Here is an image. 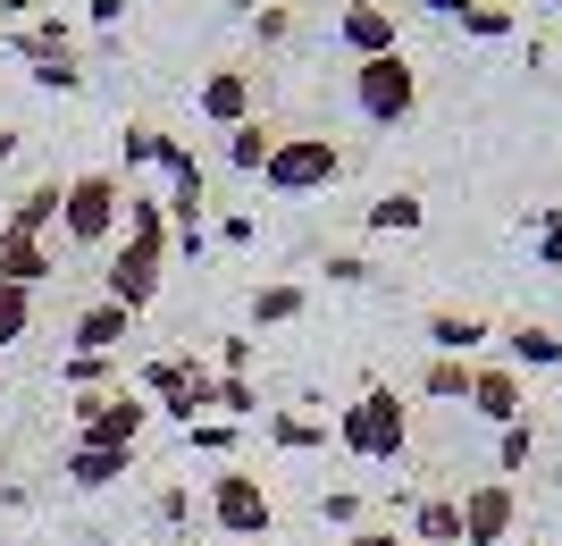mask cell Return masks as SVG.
Wrapping results in <instances>:
<instances>
[{
    "label": "cell",
    "mask_w": 562,
    "mask_h": 546,
    "mask_svg": "<svg viewBox=\"0 0 562 546\" xmlns=\"http://www.w3.org/2000/svg\"><path fill=\"white\" fill-rule=\"evenodd\" d=\"M160 269H168V202L126 186V227H117V253L101 269V294L143 320V311L160 303Z\"/></svg>",
    "instance_id": "6da1fadb"
},
{
    "label": "cell",
    "mask_w": 562,
    "mask_h": 546,
    "mask_svg": "<svg viewBox=\"0 0 562 546\" xmlns=\"http://www.w3.org/2000/svg\"><path fill=\"white\" fill-rule=\"evenodd\" d=\"M336 446L361 454V463H403L412 446V412H403L395 387H361L345 412H336Z\"/></svg>",
    "instance_id": "7a4b0ae2"
},
{
    "label": "cell",
    "mask_w": 562,
    "mask_h": 546,
    "mask_svg": "<svg viewBox=\"0 0 562 546\" xmlns=\"http://www.w3.org/2000/svg\"><path fill=\"white\" fill-rule=\"evenodd\" d=\"M117 227H126V177L117 168H76L68 177V211H59V236L68 244H117Z\"/></svg>",
    "instance_id": "3957f363"
},
{
    "label": "cell",
    "mask_w": 562,
    "mask_h": 546,
    "mask_svg": "<svg viewBox=\"0 0 562 546\" xmlns=\"http://www.w3.org/2000/svg\"><path fill=\"white\" fill-rule=\"evenodd\" d=\"M211 530H218V538H235V546H260L269 530H278V504H269L260 471L218 463V479H211Z\"/></svg>",
    "instance_id": "277c9868"
},
{
    "label": "cell",
    "mask_w": 562,
    "mask_h": 546,
    "mask_svg": "<svg viewBox=\"0 0 562 546\" xmlns=\"http://www.w3.org/2000/svg\"><path fill=\"white\" fill-rule=\"evenodd\" d=\"M76 446H117V454H135L143 446V428L160 421L151 412V395H135V387H101V395H76Z\"/></svg>",
    "instance_id": "5b68a950"
},
{
    "label": "cell",
    "mask_w": 562,
    "mask_h": 546,
    "mask_svg": "<svg viewBox=\"0 0 562 546\" xmlns=\"http://www.w3.org/2000/svg\"><path fill=\"white\" fill-rule=\"evenodd\" d=\"M352 110L370 126H403L412 110H420V68L403 59V51H386V59H352Z\"/></svg>",
    "instance_id": "8992f818"
},
{
    "label": "cell",
    "mask_w": 562,
    "mask_h": 546,
    "mask_svg": "<svg viewBox=\"0 0 562 546\" xmlns=\"http://www.w3.org/2000/svg\"><path fill=\"white\" fill-rule=\"evenodd\" d=\"M336 177H345V152H336L328 135H278V152L260 168L269 193H328Z\"/></svg>",
    "instance_id": "52a82bcc"
},
{
    "label": "cell",
    "mask_w": 562,
    "mask_h": 546,
    "mask_svg": "<svg viewBox=\"0 0 562 546\" xmlns=\"http://www.w3.org/2000/svg\"><path fill=\"white\" fill-rule=\"evenodd\" d=\"M193 110L227 135V126H244V119H260V76H252V59H218L202 85H193Z\"/></svg>",
    "instance_id": "ba28073f"
},
{
    "label": "cell",
    "mask_w": 562,
    "mask_h": 546,
    "mask_svg": "<svg viewBox=\"0 0 562 546\" xmlns=\"http://www.w3.org/2000/svg\"><path fill=\"white\" fill-rule=\"evenodd\" d=\"M520 530V488L513 479H470L462 488V546H513Z\"/></svg>",
    "instance_id": "9c48e42d"
},
{
    "label": "cell",
    "mask_w": 562,
    "mask_h": 546,
    "mask_svg": "<svg viewBox=\"0 0 562 546\" xmlns=\"http://www.w3.org/2000/svg\"><path fill=\"white\" fill-rule=\"evenodd\" d=\"M470 412H479L487 428L529 421V379H520L513 361H470Z\"/></svg>",
    "instance_id": "30bf717a"
},
{
    "label": "cell",
    "mask_w": 562,
    "mask_h": 546,
    "mask_svg": "<svg viewBox=\"0 0 562 546\" xmlns=\"http://www.w3.org/2000/svg\"><path fill=\"white\" fill-rule=\"evenodd\" d=\"M336 34H345L352 59H386V51H403V9H386V0H345Z\"/></svg>",
    "instance_id": "8fae6325"
},
{
    "label": "cell",
    "mask_w": 562,
    "mask_h": 546,
    "mask_svg": "<svg viewBox=\"0 0 562 546\" xmlns=\"http://www.w3.org/2000/svg\"><path fill=\"white\" fill-rule=\"evenodd\" d=\"M126 345H135V311H117L110 294H93L68 320V354H126Z\"/></svg>",
    "instance_id": "7c38bea8"
},
{
    "label": "cell",
    "mask_w": 562,
    "mask_h": 546,
    "mask_svg": "<svg viewBox=\"0 0 562 546\" xmlns=\"http://www.w3.org/2000/svg\"><path fill=\"white\" fill-rule=\"evenodd\" d=\"M59 211H68V186H59V177H34V186L9 202L0 236H50V227H59Z\"/></svg>",
    "instance_id": "4fadbf2b"
},
{
    "label": "cell",
    "mask_w": 562,
    "mask_h": 546,
    "mask_svg": "<svg viewBox=\"0 0 562 546\" xmlns=\"http://www.w3.org/2000/svg\"><path fill=\"white\" fill-rule=\"evenodd\" d=\"M43 278H59V244L50 236H0V286H25V294H34Z\"/></svg>",
    "instance_id": "5bb4252c"
},
{
    "label": "cell",
    "mask_w": 562,
    "mask_h": 546,
    "mask_svg": "<svg viewBox=\"0 0 562 546\" xmlns=\"http://www.w3.org/2000/svg\"><path fill=\"white\" fill-rule=\"evenodd\" d=\"M126 471H135V454H117V446H68V454H59V479H68V488H85V497L117 488Z\"/></svg>",
    "instance_id": "9a60e30c"
},
{
    "label": "cell",
    "mask_w": 562,
    "mask_h": 546,
    "mask_svg": "<svg viewBox=\"0 0 562 546\" xmlns=\"http://www.w3.org/2000/svg\"><path fill=\"white\" fill-rule=\"evenodd\" d=\"M0 51H9V59H25V68L68 59V51H76V18H34V25H18V34H0Z\"/></svg>",
    "instance_id": "2e32d148"
},
{
    "label": "cell",
    "mask_w": 562,
    "mask_h": 546,
    "mask_svg": "<svg viewBox=\"0 0 562 546\" xmlns=\"http://www.w3.org/2000/svg\"><path fill=\"white\" fill-rule=\"evenodd\" d=\"M504 361H513L520 379H529V370H562V328H546V320H513V328H504Z\"/></svg>",
    "instance_id": "e0dca14e"
},
{
    "label": "cell",
    "mask_w": 562,
    "mask_h": 546,
    "mask_svg": "<svg viewBox=\"0 0 562 546\" xmlns=\"http://www.w3.org/2000/svg\"><path fill=\"white\" fill-rule=\"evenodd\" d=\"M428 328V354H462V361H479V345H487V320H479V311H428L420 320Z\"/></svg>",
    "instance_id": "ac0fdd59"
},
{
    "label": "cell",
    "mask_w": 562,
    "mask_h": 546,
    "mask_svg": "<svg viewBox=\"0 0 562 546\" xmlns=\"http://www.w3.org/2000/svg\"><path fill=\"white\" fill-rule=\"evenodd\" d=\"M269 152H278V126H269V119H244V126H227V135H218V160H227L235 177H260V168H269Z\"/></svg>",
    "instance_id": "d6986e66"
},
{
    "label": "cell",
    "mask_w": 562,
    "mask_h": 546,
    "mask_svg": "<svg viewBox=\"0 0 562 546\" xmlns=\"http://www.w3.org/2000/svg\"><path fill=\"white\" fill-rule=\"evenodd\" d=\"M412 546H462V497H412Z\"/></svg>",
    "instance_id": "ffe728a7"
},
{
    "label": "cell",
    "mask_w": 562,
    "mask_h": 546,
    "mask_svg": "<svg viewBox=\"0 0 562 546\" xmlns=\"http://www.w3.org/2000/svg\"><path fill=\"white\" fill-rule=\"evenodd\" d=\"M361 219H370V236H420L428 202H420V193H412V186H395V193H378V202H370V211H361Z\"/></svg>",
    "instance_id": "44dd1931"
},
{
    "label": "cell",
    "mask_w": 562,
    "mask_h": 546,
    "mask_svg": "<svg viewBox=\"0 0 562 546\" xmlns=\"http://www.w3.org/2000/svg\"><path fill=\"white\" fill-rule=\"evenodd\" d=\"M303 311H311L303 278H269V286H252V328H285V320H303Z\"/></svg>",
    "instance_id": "7402d4cb"
},
{
    "label": "cell",
    "mask_w": 562,
    "mask_h": 546,
    "mask_svg": "<svg viewBox=\"0 0 562 546\" xmlns=\"http://www.w3.org/2000/svg\"><path fill=\"white\" fill-rule=\"evenodd\" d=\"M59 387H68V395H101V387H126V361H117V354H68V361H59Z\"/></svg>",
    "instance_id": "603a6c76"
},
{
    "label": "cell",
    "mask_w": 562,
    "mask_h": 546,
    "mask_svg": "<svg viewBox=\"0 0 562 546\" xmlns=\"http://www.w3.org/2000/svg\"><path fill=\"white\" fill-rule=\"evenodd\" d=\"M260 437L278 454H311V446H328V421H311V412H260Z\"/></svg>",
    "instance_id": "cb8c5ba5"
},
{
    "label": "cell",
    "mask_w": 562,
    "mask_h": 546,
    "mask_svg": "<svg viewBox=\"0 0 562 546\" xmlns=\"http://www.w3.org/2000/svg\"><path fill=\"white\" fill-rule=\"evenodd\" d=\"M420 395L428 404H470V361L462 354H428L420 361Z\"/></svg>",
    "instance_id": "d4e9b609"
},
{
    "label": "cell",
    "mask_w": 562,
    "mask_h": 546,
    "mask_svg": "<svg viewBox=\"0 0 562 546\" xmlns=\"http://www.w3.org/2000/svg\"><path fill=\"white\" fill-rule=\"evenodd\" d=\"M453 25H462L470 43H513V34H520V9H513V0H470Z\"/></svg>",
    "instance_id": "484cf974"
},
{
    "label": "cell",
    "mask_w": 562,
    "mask_h": 546,
    "mask_svg": "<svg viewBox=\"0 0 562 546\" xmlns=\"http://www.w3.org/2000/svg\"><path fill=\"white\" fill-rule=\"evenodd\" d=\"M193 361H202V354H186V345H177V354H151V361H135V379H126V387L160 404L168 387H186V370H193Z\"/></svg>",
    "instance_id": "4316f807"
},
{
    "label": "cell",
    "mask_w": 562,
    "mask_h": 546,
    "mask_svg": "<svg viewBox=\"0 0 562 546\" xmlns=\"http://www.w3.org/2000/svg\"><path fill=\"white\" fill-rule=\"evenodd\" d=\"M126 168H168V152H177V135L168 126H151V119H126Z\"/></svg>",
    "instance_id": "83f0119b"
},
{
    "label": "cell",
    "mask_w": 562,
    "mask_h": 546,
    "mask_svg": "<svg viewBox=\"0 0 562 546\" xmlns=\"http://www.w3.org/2000/svg\"><path fill=\"white\" fill-rule=\"evenodd\" d=\"M538 463V421H513V428H495V471L504 479H520Z\"/></svg>",
    "instance_id": "f1b7e54d"
},
{
    "label": "cell",
    "mask_w": 562,
    "mask_h": 546,
    "mask_svg": "<svg viewBox=\"0 0 562 546\" xmlns=\"http://www.w3.org/2000/svg\"><path fill=\"white\" fill-rule=\"evenodd\" d=\"M25 328H34V294H25V286H0V354L25 345Z\"/></svg>",
    "instance_id": "f546056e"
},
{
    "label": "cell",
    "mask_w": 562,
    "mask_h": 546,
    "mask_svg": "<svg viewBox=\"0 0 562 546\" xmlns=\"http://www.w3.org/2000/svg\"><path fill=\"white\" fill-rule=\"evenodd\" d=\"M294 34H303V18H294L285 0H269V9H260V18H252V43H260V51H285V43H294Z\"/></svg>",
    "instance_id": "4dcf8cb0"
},
{
    "label": "cell",
    "mask_w": 562,
    "mask_h": 546,
    "mask_svg": "<svg viewBox=\"0 0 562 546\" xmlns=\"http://www.w3.org/2000/svg\"><path fill=\"white\" fill-rule=\"evenodd\" d=\"M235 437H244L235 421H193V428H186V446L211 454V463H235Z\"/></svg>",
    "instance_id": "1f68e13d"
},
{
    "label": "cell",
    "mask_w": 562,
    "mask_h": 546,
    "mask_svg": "<svg viewBox=\"0 0 562 546\" xmlns=\"http://www.w3.org/2000/svg\"><path fill=\"white\" fill-rule=\"evenodd\" d=\"M25 85H43V93H85V59H43V68H25Z\"/></svg>",
    "instance_id": "d6a6232c"
},
{
    "label": "cell",
    "mask_w": 562,
    "mask_h": 546,
    "mask_svg": "<svg viewBox=\"0 0 562 546\" xmlns=\"http://www.w3.org/2000/svg\"><path fill=\"white\" fill-rule=\"evenodd\" d=\"M218 421H235V428L260 421V387L252 379H218Z\"/></svg>",
    "instance_id": "836d02e7"
},
{
    "label": "cell",
    "mask_w": 562,
    "mask_h": 546,
    "mask_svg": "<svg viewBox=\"0 0 562 546\" xmlns=\"http://www.w3.org/2000/svg\"><path fill=\"white\" fill-rule=\"evenodd\" d=\"M211 345H218V361H211L218 379H252V354H260L252 336H211Z\"/></svg>",
    "instance_id": "e575fe53"
},
{
    "label": "cell",
    "mask_w": 562,
    "mask_h": 546,
    "mask_svg": "<svg viewBox=\"0 0 562 546\" xmlns=\"http://www.w3.org/2000/svg\"><path fill=\"white\" fill-rule=\"evenodd\" d=\"M538 269H562V211H538V236H529Z\"/></svg>",
    "instance_id": "d590c367"
},
{
    "label": "cell",
    "mask_w": 562,
    "mask_h": 546,
    "mask_svg": "<svg viewBox=\"0 0 562 546\" xmlns=\"http://www.w3.org/2000/svg\"><path fill=\"white\" fill-rule=\"evenodd\" d=\"M319 513H328L336 530H361V497H352V488H328V497H319Z\"/></svg>",
    "instance_id": "8d00e7d4"
},
{
    "label": "cell",
    "mask_w": 562,
    "mask_h": 546,
    "mask_svg": "<svg viewBox=\"0 0 562 546\" xmlns=\"http://www.w3.org/2000/svg\"><path fill=\"white\" fill-rule=\"evenodd\" d=\"M328 286H370V261L361 253H328Z\"/></svg>",
    "instance_id": "74e56055"
},
{
    "label": "cell",
    "mask_w": 562,
    "mask_h": 546,
    "mask_svg": "<svg viewBox=\"0 0 562 546\" xmlns=\"http://www.w3.org/2000/svg\"><path fill=\"white\" fill-rule=\"evenodd\" d=\"M151 513H160L168 530H186V522H193V497H186V488H160V504H151Z\"/></svg>",
    "instance_id": "f35d334b"
},
{
    "label": "cell",
    "mask_w": 562,
    "mask_h": 546,
    "mask_svg": "<svg viewBox=\"0 0 562 546\" xmlns=\"http://www.w3.org/2000/svg\"><path fill=\"white\" fill-rule=\"evenodd\" d=\"M126 9H135V0H85V25L110 34V25H126Z\"/></svg>",
    "instance_id": "ab89813d"
},
{
    "label": "cell",
    "mask_w": 562,
    "mask_h": 546,
    "mask_svg": "<svg viewBox=\"0 0 562 546\" xmlns=\"http://www.w3.org/2000/svg\"><path fill=\"white\" fill-rule=\"evenodd\" d=\"M252 236H260L252 211H227V219H218V244H252Z\"/></svg>",
    "instance_id": "60d3db41"
},
{
    "label": "cell",
    "mask_w": 562,
    "mask_h": 546,
    "mask_svg": "<svg viewBox=\"0 0 562 546\" xmlns=\"http://www.w3.org/2000/svg\"><path fill=\"white\" fill-rule=\"evenodd\" d=\"M345 546H412V538H403V530H352Z\"/></svg>",
    "instance_id": "b9f144b4"
},
{
    "label": "cell",
    "mask_w": 562,
    "mask_h": 546,
    "mask_svg": "<svg viewBox=\"0 0 562 546\" xmlns=\"http://www.w3.org/2000/svg\"><path fill=\"white\" fill-rule=\"evenodd\" d=\"M34 9H43V0H0V18H9V34H18V25H34Z\"/></svg>",
    "instance_id": "7bdbcfd3"
},
{
    "label": "cell",
    "mask_w": 562,
    "mask_h": 546,
    "mask_svg": "<svg viewBox=\"0 0 562 546\" xmlns=\"http://www.w3.org/2000/svg\"><path fill=\"white\" fill-rule=\"evenodd\" d=\"M420 9H428V18H462L470 0H420Z\"/></svg>",
    "instance_id": "ee69618b"
},
{
    "label": "cell",
    "mask_w": 562,
    "mask_h": 546,
    "mask_svg": "<svg viewBox=\"0 0 562 546\" xmlns=\"http://www.w3.org/2000/svg\"><path fill=\"white\" fill-rule=\"evenodd\" d=\"M18 143H25V135H18V126H0V160H9V152H18Z\"/></svg>",
    "instance_id": "f6af8a7d"
},
{
    "label": "cell",
    "mask_w": 562,
    "mask_h": 546,
    "mask_svg": "<svg viewBox=\"0 0 562 546\" xmlns=\"http://www.w3.org/2000/svg\"><path fill=\"white\" fill-rule=\"evenodd\" d=\"M227 9H244V18H260V9H269V0H227Z\"/></svg>",
    "instance_id": "bcb514c9"
}]
</instances>
